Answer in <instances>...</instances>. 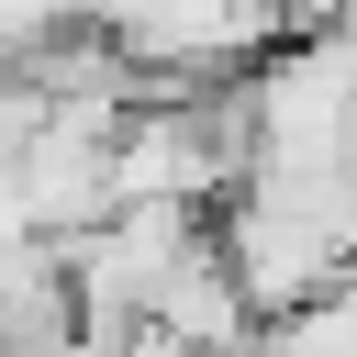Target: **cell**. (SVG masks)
Instances as JSON below:
<instances>
[{
	"label": "cell",
	"mask_w": 357,
	"mask_h": 357,
	"mask_svg": "<svg viewBox=\"0 0 357 357\" xmlns=\"http://www.w3.org/2000/svg\"><path fill=\"white\" fill-rule=\"evenodd\" d=\"M245 357H357V268H335L324 290H301L290 312H268Z\"/></svg>",
	"instance_id": "obj_1"
}]
</instances>
